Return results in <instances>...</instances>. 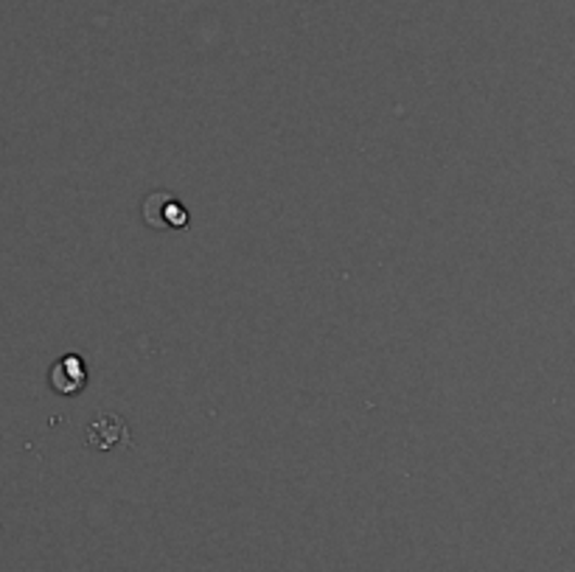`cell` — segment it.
<instances>
[{"label": "cell", "mask_w": 575, "mask_h": 572, "mask_svg": "<svg viewBox=\"0 0 575 572\" xmlns=\"http://www.w3.org/2000/svg\"><path fill=\"white\" fill-rule=\"evenodd\" d=\"M132 446V435L127 430V421L115 412H99L88 427V446L99 452H110L115 446Z\"/></svg>", "instance_id": "6da1fadb"}, {"label": "cell", "mask_w": 575, "mask_h": 572, "mask_svg": "<svg viewBox=\"0 0 575 572\" xmlns=\"http://www.w3.org/2000/svg\"><path fill=\"white\" fill-rule=\"evenodd\" d=\"M143 216L152 228H189V211L169 191H155L143 205Z\"/></svg>", "instance_id": "7a4b0ae2"}, {"label": "cell", "mask_w": 575, "mask_h": 572, "mask_svg": "<svg viewBox=\"0 0 575 572\" xmlns=\"http://www.w3.org/2000/svg\"><path fill=\"white\" fill-rule=\"evenodd\" d=\"M48 382H51V391H56L60 396H74V393H79L81 387L88 384L85 359H81L79 354H65V357L51 365Z\"/></svg>", "instance_id": "3957f363"}]
</instances>
